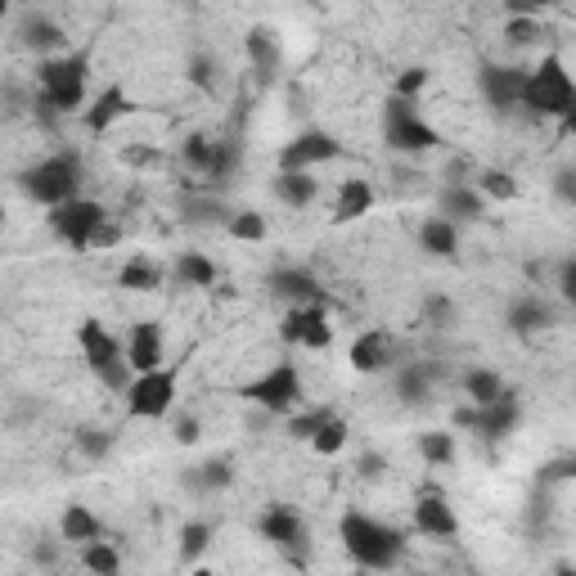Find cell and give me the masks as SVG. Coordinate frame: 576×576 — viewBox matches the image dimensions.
Wrapping results in <instances>:
<instances>
[{
  "label": "cell",
  "instance_id": "obj_1",
  "mask_svg": "<svg viewBox=\"0 0 576 576\" xmlns=\"http://www.w3.org/2000/svg\"><path fill=\"white\" fill-rule=\"evenodd\" d=\"M91 87V50H64L55 59L36 64V87H32V113L41 122H59L87 108Z\"/></svg>",
  "mask_w": 576,
  "mask_h": 576
},
{
  "label": "cell",
  "instance_id": "obj_2",
  "mask_svg": "<svg viewBox=\"0 0 576 576\" xmlns=\"http://www.w3.org/2000/svg\"><path fill=\"white\" fill-rule=\"evenodd\" d=\"M518 108H527V117H537V122H550V117L563 122V131L576 122V81L558 55H545L537 68H527Z\"/></svg>",
  "mask_w": 576,
  "mask_h": 576
},
{
  "label": "cell",
  "instance_id": "obj_3",
  "mask_svg": "<svg viewBox=\"0 0 576 576\" xmlns=\"http://www.w3.org/2000/svg\"><path fill=\"white\" fill-rule=\"evenodd\" d=\"M81 181H87V162H81L77 149H59L50 158L32 162V168L19 172V189L27 203H36V208H64V203L81 198Z\"/></svg>",
  "mask_w": 576,
  "mask_h": 576
},
{
  "label": "cell",
  "instance_id": "obj_4",
  "mask_svg": "<svg viewBox=\"0 0 576 576\" xmlns=\"http://www.w3.org/2000/svg\"><path fill=\"white\" fill-rule=\"evenodd\" d=\"M338 541H343L347 558L356 567H369V572H388L405 554V537H401V531L388 527V522H379L375 514H360V509H352V514L338 518Z\"/></svg>",
  "mask_w": 576,
  "mask_h": 576
},
{
  "label": "cell",
  "instance_id": "obj_5",
  "mask_svg": "<svg viewBox=\"0 0 576 576\" xmlns=\"http://www.w3.org/2000/svg\"><path fill=\"white\" fill-rule=\"evenodd\" d=\"M77 347H81V360L91 365V375L108 388V392H127L131 388V365L127 356H122V338L113 334V329L104 320H81L77 324Z\"/></svg>",
  "mask_w": 576,
  "mask_h": 576
},
{
  "label": "cell",
  "instance_id": "obj_6",
  "mask_svg": "<svg viewBox=\"0 0 576 576\" xmlns=\"http://www.w3.org/2000/svg\"><path fill=\"white\" fill-rule=\"evenodd\" d=\"M239 396H243V401H253V405L262 410V415H270V419H288L293 410H302V396H307V383H302L298 360H279V365H270L266 375H257L253 383H243Z\"/></svg>",
  "mask_w": 576,
  "mask_h": 576
},
{
  "label": "cell",
  "instance_id": "obj_7",
  "mask_svg": "<svg viewBox=\"0 0 576 576\" xmlns=\"http://www.w3.org/2000/svg\"><path fill=\"white\" fill-rule=\"evenodd\" d=\"M176 392H181V375L172 365H162V369H149V375H136L131 388L122 396H127V415L131 419L158 424V419H168L176 410Z\"/></svg>",
  "mask_w": 576,
  "mask_h": 576
},
{
  "label": "cell",
  "instance_id": "obj_8",
  "mask_svg": "<svg viewBox=\"0 0 576 576\" xmlns=\"http://www.w3.org/2000/svg\"><path fill=\"white\" fill-rule=\"evenodd\" d=\"M450 424L482 437V441H505L518 433L522 424V401L518 392L509 388L500 401H491V405H456V415H450Z\"/></svg>",
  "mask_w": 576,
  "mask_h": 576
},
{
  "label": "cell",
  "instance_id": "obj_9",
  "mask_svg": "<svg viewBox=\"0 0 576 576\" xmlns=\"http://www.w3.org/2000/svg\"><path fill=\"white\" fill-rule=\"evenodd\" d=\"M383 140L392 153H433L441 145V131L419 117L410 100H388L383 108Z\"/></svg>",
  "mask_w": 576,
  "mask_h": 576
},
{
  "label": "cell",
  "instance_id": "obj_10",
  "mask_svg": "<svg viewBox=\"0 0 576 576\" xmlns=\"http://www.w3.org/2000/svg\"><path fill=\"white\" fill-rule=\"evenodd\" d=\"M257 537H262L270 550H279L284 558H293L298 567L307 563L311 527H307L302 509H293V505H266V509L257 514Z\"/></svg>",
  "mask_w": 576,
  "mask_h": 576
},
{
  "label": "cell",
  "instance_id": "obj_11",
  "mask_svg": "<svg viewBox=\"0 0 576 576\" xmlns=\"http://www.w3.org/2000/svg\"><path fill=\"white\" fill-rule=\"evenodd\" d=\"M50 234L64 243V249H72V253H91V234L108 221V208L100 198H72V203H64V208H55L50 217Z\"/></svg>",
  "mask_w": 576,
  "mask_h": 576
},
{
  "label": "cell",
  "instance_id": "obj_12",
  "mask_svg": "<svg viewBox=\"0 0 576 576\" xmlns=\"http://www.w3.org/2000/svg\"><path fill=\"white\" fill-rule=\"evenodd\" d=\"M343 153L347 149H343V140L334 131L307 127V131H298L293 140L279 149V172H315V168H324V162H338Z\"/></svg>",
  "mask_w": 576,
  "mask_h": 576
},
{
  "label": "cell",
  "instance_id": "obj_13",
  "mask_svg": "<svg viewBox=\"0 0 576 576\" xmlns=\"http://www.w3.org/2000/svg\"><path fill=\"white\" fill-rule=\"evenodd\" d=\"M266 288L284 302V307H329L324 284L307 270V266H279L266 275Z\"/></svg>",
  "mask_w": 576,
  "mask_h": 576
},
{
  "label": "cell",
  "instance_id": "obj_14",
  "mask_svg": "<svg viewBox=\"0 0 576 576\" xmlns=\"http://www.w3.org/2000/svg\"><path fill=\"white\" fill-rule=\"evenodd\" d=\"M14 32H19V46H23L27 55H36V59H55V55H64V46H68V32H64L46 10H23Z\"/></svg>",
  "mask_w": 576,
  "mask_h": 576
},
{
  "label": "cell",
  "instance_id": "obj_15",
  "mask_svg": "<svg viewBox=\"0 0 576 576\" xmlns=\"http://www.w3.org/2000/svg\"><path fill=\"white\" fill-rule=\"evenodd\" d=\"M522 81H527V68H518V64H482V72H477L482 100L500 113L522 104Z\"/></svg>",
  "mask_w": 576,
  "mask_h": 576
},
{
  "label": "cell",
  "instance_id": "obj_16",
  "mask_svg": "<svg viewBox=\"0 0 576 576\" xmlns=\"http://www.w3.org/2000/svg\"><path fill=\"white\" fill-rule=\"evenodd\" d=\"M122 356H127L131 375H149V369H162L168 360V347H162V324L153 320H136L127 343H122Z\"/></svg>",
  "mask_w": 576,
  "mask_h": 576
},
{
  "label": "cell",
  "instance_id": "obj_17",
  "mask_svg": "<svg viewBox=\"0 0 576 576\" xmlns=\"http://www.w3.org/2000/svg\"><path fill=\"white\" fill-rule=\"evenodd\" d=\"M505 324H509V334L518 338H531V334H541V329H554L558 324V307L541 293H518L509 307H505Z\"/></svg>",
  "mask_w": 576,
  "mask_h": 576
},
{
  "label": "cell",
  "instance_id": "obj_18",
  "mask_svg": "<svg viewBox=\"0 0 576 576\" xmlns=\"http://www.w3.org/2000/svg\"><path fill=\"white\" fill-rule=\"evenodd\" d=\"M415 531L428 541H456L460 537V518L446 505L441 491H424V496L415 500Z\"/></svg>",
  "mask_w": 576,
  "mask_h": 576
},
{
  "label": "cell",
  "instance_id": "obj_19",
  "mask_svg": "<svg viewBox=\"0 0 576 576\" xmlns=\"http://www.w3.org/2000/svg\"><path fill=\"white\" fill-rule=\"evenodd\" d=\"M347 360H352L356 375H383V369L396 365V343H392L388 329H365V334L352 343Z\"/></svg>",
  "mask_w": 576,
  "mask_h": 576
},
{
  "label": "cell",
  "instance_id": "obj_20",
  "mask_svg": "<svg viewBox=\"0 0 576 576\" xmlns=\"http://www.w3.org/2000/svg\"><path fill=\"white\" fill-rule=\"evenodd\" d=\"M176 212L185 226H203V230H226V221L234 217L230 203L221 194H208V189H185L176 198Z\"/></svg>",
  "mask_w": 576,
  "mask_h": 576
},
{
  "label": "cell",
  "instance_id": "obj_21",
  "mask_svg": "<svg viewBox=\"0 0 576 576\" xmlns=\"http://www.w3.org/2000/svg\"><path fill=\"white\" fill-rule=\"evenodd\" d=\"M127 113H136V104H131V95L113 81V87H104L87 108H81V122H87L91 136H108V127H117V122L127 117Z\"/></svg>",
  "mask_w": 576,
  "mask_h": 576
},
{
  "label": "cell",
  "instance_id": "obj_22",
  "mask_svg": "<svg viewBox=\"0 0 576 576\" xmlns=\"http://www.w3.org/2000/svg\"><path fill=\"white\" fill-rule=\"evenodd\" d=\"M437 217L450 226H473L486 217V198L473 185H441L437 189Z\"/></svg>",
  "mask_w": 576,
  "mask_h": 576
},
{
  "label": "cell",
  "instance_id": "obj_23",
  "mask_svg": "<svg viewBox=\"0 0 576 576\" xmlns=\"http://www.w3.org/2000/svg\"><path fill=\"white\" fill-rule=\"evenodd\" d=\"M441 379V369L437 365H424V360H401L396 365V379H392V388H396V396L405 401V405H424L428 396H433V383Z\"/></svg>",
  "mask_w": 576,
  "mask_h": 576
},
{
  "label": "cell",
  "instance_id": "obj_24",
  "mask_svg": "<svg viewBox=\"0 0 576 576\" xmlns=\"http://www.w3.org/2000/svg\"><path fill=\"white\" fill-rule=\"evenodd\" d=\"M270 194L284 203V208L307 212L311 203L320 198V181H315L311 172H275V176H270Z\"/></svg>",
  "mask_w": 576,
  "mask_h": 576
},
{
  "label": "cell",
  "instance_id": "obj_25",
  "mask_svg": "<svg viewBox=\"0 0 576 576\" xmlns=\"http://www.w3.org/2000/svg\"><path fill=\"white\" fill-rule=\"evenodd\" d=\"M59 541H68V545H91V541H104V522H100V514L95 509H87V505H68L64 514H59Z\"/></svg>",
  "mask_w": 576,
  "mask_h": 576
},
{
  "label": "cell",
  "instance_id": "obj_26",
  "mask_svg": "<svg viewBox=\"0 0 576 576\" xmlns=\"http://www.w3.org/2000/svg\"><path fill=\"white\" fill-rule=\"evenodd\" d=\"M375 185L369 181H360V176H352V181H343L338 185V198H334V221L338 226H352V221H360L369 208H375Z\"/></svg>",
  "mask_w": 576,
  "mask_h": 576
},
{
  "label": "cell",
  "instance_id": "obj_27",
  "mask_svg": "<svg viewBox=\"0 0 576 576\" xmlns=\"http://www.w3.org/2000/svg\"><path fill=\"white\" fill-rule=\"evenodd\" d=\"M419 249L428 257H437V262H456L460 257V226H450L441 217H428L419 226Z\"/></svg>",
  "mask_w": 576,
  "mask_h": 576
},
{
  "label": "cell",
  "instance_id": "obj_28",
  "mask_svg": "<svg viewBox=\"0 0 576 576\" xmlns=\"http://www.w3.org/2000/svg\"><path fill=\"white\" fill-rule=\"evenodd\" d=\"M243 50H249V64H253L257 81H262V87H270L275 72H279V41H275V32L253 27L249 41H243Z\"/></svg>",
  "mask_w": 576,
  "mask_h": 576
},
{
  "label": "cell",
  "instance_id": "obj_29",
  "mask_svg": "<svg viewBox=\"0 0 576 576\" xmlns=\"http://www.w3.org/2000/svg\"><path fill=\"white\" fill-rule=\"evenodd\" d=\"M509 392V383H505V375L500 369H486V365H469L464 369V405H491V401H500Z\"/></svg>",
  "mask_w": 576,
  "mask_h": 576
},
{
  "label": "cell",
  "instance_id": "obj_30",
  "mask_svg": "<svg viewBox=\"0 0 576 576\" xmlns=\"http://www.w3.org/2000/svg\"><path fill=\"white\" fill-rule=\"evenodd\" d=\"M185 486L198 491V496H217V491H230L234 486V464L221 456V460H203L185 473Z\"/></svg>",
  "mask_w": 576,
  "mask_h": 576
},
{
  "label": "cell",
  "instance_id": "obj_31",
  "mask_svg": "<svg viewBox=\"0 0 576 576\" xmlns=\"http://www.w3.org/2000/svg\"><path fill=\"white\" fill-rule=\"evenodd\" d=\"M117 288H127V293H153V288H162V266L145 253H136L127 266L117 270Z\"/></svg>",
  "mask_w": 576,
  "mask_h": 576
},
{
  "label": "cell",
  "instance_id": "obj_32",
  "mask_svg": "<svg viewBox=\"0 0 576 576\" xmlns=\"http://www.w3.org/2000/svg\"><path fill=\"white\" fill-rule=\"evenodd\" d=\"M172 275L185 288H212L217 284V262L208 253H181L176 266H172Z\"/></svg>",
  "mask_w": 576,
  "mask_h": 576
},
{
  "label": "cell",
  "instance_id": "obj_33",
  "mask_svg": "<svg viewBox=\"0 0 576 576\" xmlns=\"http://www.w3.org/2000/svg\"><path fill=\"white\" fill-rule=\"evenodd\" d=\"M185 81H189L194 91H203V95H217V87H221V59L208 55V50H194L189 64H185Z\"/></svg>",
  "mask_w": 576,
  "mask_h": 576
},
{
  "label": "cell",
  "instance_id": "obj_34",
  "mask_svg": "<svg viewBox=\"0 0 576 576\" xmlns=\"http://www.w3.org/2000/svg\"><path fill=\"white\" fill-rule=\"evenodd\" d=\"M72 446H77V456L81 460H108L113 456V446H117V437L108 433V428H100V424H81L77 433H72Z\"/></svg>",
  "mask_w": 576,
  "mask_h": 576
},
{
  "label": "cell",
  "instance_id": "obj_35",
  "mask_svg": "<svg viewBox=\"0 0 576 576\" xmlns=\"http://www.w3.org/2000/svg\"><path fill=\"white\" fill-rule=\"evenodd\" d=\"M473 189L486 198V203H514L518 198V176L514 172H500V168H482L473 176Z\"/></svg>",
  "mask_w": 576,
  "mask_h": 576
},
{
  "label": "cell",
  "instance_id": "obj_36",
  "mask_svg": "<svg viewBox=\"0 0 576 576\" xmlns=\"http://www.w3.org/2000/svg\"><path fill=\"white\" fill-rule=\"evenodd\" d=\"M334 343V324H329V307H307L302 311V343L307 352H329Z\"/></svg>",
  "mask_w": 576,
  "mask_h": 576
},
{
  "label": "cell",
  "instance_id": "obj_37",
  "mask_svg": "<svg viewBox=\"0 0 576 576\" xmlns=\"http://www.w3.org/2000/svg\"><path fill=\"white\" fill-rule=\"evenodd\" d=\"M81 567H87L91 576H122V554L113 541H91V545H81Z\"/></svg>",
  "mask_w": 576,
  "mask_h": 576
},
{
  "label": "cell",
  "instance_id": "obj_38",
  "mask_svg": "<svg viewBox=\"0 0 576 576\" xmlns=\"http://www.w3.org/2000/svg\"><path fill=\"white\" fill-rule=\"evenodd\" d=\"M217 541V527L203 522V518H189L181 527V563H198L203 554H208V545Z\"/></svg>",
  "mask_w": 576,
  "mask_h": 576
},
{
  "label": "cell",
  "instance_id": "obj_39",
  "mask_svg": "<svg viewBox=\"0 0 576 576\" xmlns=\"http://www.w3.org/2000/svg\"><path fill=\"white\" fill-rule=\"evenodd\" d=\"M456 456H460L456 433H424V437H419V460H424V464L446 469V464H456Z\"/></svg>",
  "mask_w": 576,
  "mask_h": 576
},
{
  "label": "cell",
  "instance_id": "obj_40",
  "mask_svg": "<svg viewBox=\"0 0 576 576\" xmlns=\"http://www.w3.org/2000/svg\"><path fill=\"white\" fill-rule=\"evenodd\" d=\"M226 234H230L234 243H262V239L270 234V226H266V217L253 212V208H234V217L226 221Z\"/></svg>",
  "mask_w": 576,
  "mask_h": 576
},
{
  "label": "cell",
  "instance_id": "obj_41",
  "mask_svg": "<svg viewBox=\"0 0 576 576\" xmlns=\"http://www.w3.org/2000/svg\"><path fill=\"white\" fill-rule=\"evenodd\" d=\"M347 437H352L347 419H343V415H334V419H324V424H320V433L311 437V450H315V456H324V460H334V456H343Z\"/></svg>",
  "mask_w": 576,
  "mask_h": 576
},
{
  "label": "cell",
  "instance_id": "obj_42",
  "mask_svg": "<svg viewBox=\"0 0 576 576\" xmlns=\"http://www.w3.org/2000/svg\"><path fill=\"white\" fill-rule=\"evenodd\" d=\"M208 162H212V136L208 131H189L181 140V168H189L194 176L208 172Z\"/></svg>",
  "mask_w": 576,
  "mask_h": 576
},
{
  "label": "cell",
  "instance_id": "obj_43",
  "mask_svg": "<svg viewBox=\"0 0 576 576\" xmlns=\"http://www.w3.org/2000/svg\"><path fill=\"white\" fill-rule=\"evenodd\" d=\"M545 32H541V19H531V14H509L505 19V41L514 50H527V46H537Z\"/></svg>",
  "mask_w": 576,
  "mask_h": 576
},
{
  "label": "cell",
  "instance_id": "obj_44",
  "mask_svg": "<svg viewBox=\"0 0 576 576\" xmlns=\"http://www.w3.org/2000/svg\"><path fill=\"white\" fill-rule=\"evenodd\" d=\"M324 419H334V410H329V405H315V410H293V415H288V437L311 441V437L320 433V424H324Z\"/></svg>",
  "mask_w": 576,
  "mask_h": 576
},
{
  "label": "cell",
  "instance_id": "obj_45",
  "mask_svg": "<svg viewBox=\"0 0 576 576\" xmlns=\"http://www.w3.org/2000/svg\"><path fill=\"white\" fill-rule=\"evenodd\" d=\"M424 87H428V68L410 64V68H401L396 81H392V100H410V104H415V100L424 95Z\"/></svg>",
  "mask_w": 576,
  "mask_h": 576
},
{
  "label": "cell",
  "instance_id": "obj_46",
  "mask_svg": "<svg viewBox=\"0 0 576 576\" xmlns=\"http://www.w3.org/2000/svg\"><path fill=\"white\" fill-rule=\"evenodd\" d=\"M554 293H558V302H576V257H563L558 262V270H554Z\"/></svg>",
  "mask_w": 576,
  "mask_h": 576
},
{
  "label": "cell",
  "instance_id": "obj_47",
  "mask_svg": "<svg viewBox=\"0 0 576 576\" xmlns=\"http://www.w3.org/2000/svg\"><path fill=\"white\" fill-rule=\"evenodd\" d=\"M572 477H576V456H554L541 469V486H558V482H572Z\"/></svg>",
  "mask_w": 576,
  "mask_h": 576
},
{
  "label": "cell",
  "instance_id": "obj_48",
  "mask_svg": "<svg viewBox=\"0 0 576 576\" xmlns=\"http://www.w3.org/2000/svg\"><path fill=\"white\" fill-rule=\"evenodd\" d=\"M424 315H428L437 329H450V324H456V307H450V298H441V293H433V298L424 302Z\"/></svg>",
  "mask_w": 576,
  "mask_h": 576
},
{
  "label": "cell",
  "instance_id": "obj_49",
  "mask_svg": "<svg viewBox=\"0 0 576 576\" xmlns=\"http://www.w3.org/2000/svg\"><path fill=\"white\" fill-rule=\"evenodd\" d=\"M554 194L563 208H576V168H558L554 172Z\"/></svg>",
  "mask_w": 576,
  "mask_h": 576
},
{
  "label": "cell",
  "instance_id": "obj_50",
  "mask_svg": "<svg viewBox=\"0 0 576 576\" xmlns=\"http://www.w3.org/2000/svg\"><path fill=\"white\" fill-rule=\"evenodd\" d=\"M172 437H176L181 446H198V437H203V424H198L194 415H176V419H172Z\"/></svg>",
  "mask_w": 576,
  "mask_h": 576
},
{
  "label": "cell",
  "instance_id": "obj_51",
  "mask_svg": "<svg viewBox=\"0 0 576 576\" xmlns=\"http://www.w3.org/2000/svg\"><path fill=\"white\" fill-rule=\"evenodd\" d=\"M117 239H122V226H117V221H104V226L91 234V253H108V249H117Z\"/></svg>",
  "mask_w": 576,
  "mask_h": 576
},
{
  "label": "cell",
  "instance_id": "obj_52",
  "mask_svg": "<svg viewBox=\"0 0 576 576\" xmlns=\"http://www.w3.org/2000/svg\"><path fill=\"white\" fill-rule=\"evenodd\" d=\"M356 469H360V477H365V482H379V477H383V469H388V460L379 456V450H365Z\"/></svg>",
  "mask_w": 576,
  "mask_h": 576
},
{
  "label": "cell",
  "instance_id": "obj_53",
  "mask_svg": "<svg viewBox=\"0 0 576 576\" xmlns=\"http://www.w3.org/2000/svg\"><path fill=\"white\" fill-rule=\"evenodd\" d=\"M122 158H127V168H158V162H162L158 149H127Z\"/></svg>",
  "mask_w": 576,
  "mask_h": 576
},
{
  "label": "cell",
  "instance_id": "obj_54",
  "mask_svg": "<svg viewBox=\"0 0 576 576\" xmlns=\"http://www.w3.org/2000/svg\"><path fill=\"white\" fill-rule=\"evenodd\" d=\"M550 576H576V567L563 558V563H554V572H550Z\"/></svg>",
  "mask_w": 576,
  "mask_h": 576
},
{
  "label": "cell",
  "instance_id": "obj_55",
  "mask_svg": "<svg viewBox=\"0 0 576 576\" xmlns=\"http://www.w3.org/2000/svg\"><path fill=\"white\" fill-rule=\"evenodd\" d=\"M10 19V0H0V23H5Z\"/></svg>",
  "mask_w": 576,
  "mask_h": 576
},
{
  "label": "cell",
  "instance_id": "obj_56",
  "mask_svg": "<svg viewBox=\"0 0 576 576\" xmlns=\"http://www.w3.org/2000/svg\"><path fill=\"white\" fill-rule=\"evenodd\" d=\"M189 576H217V572H212V567H194Z\"/></svg>",
  "mask_w": 576,
  "mask_h": 576
},
{
  "label": "cell",
  "instance_id": "obj_57",
  "mask_svg": "<svg viewBox=\"0 0 576 576\" xmlns=\"http://www.w3.org/2000/svg\"><path fill=\"white\" fill-rule=\"evenodd\" d=\"M32 576H59V572H32Z\"/></svg>",
  "mask_w": 576,
  "mask_h": 576
},
{
  "label": "cell",
  "instance_id": "obj_58",
  "mask_svg": "<svg viewBox=\"0 0 576 576\" xmlns=\"http://www.w3.org/2000/svg\"><path fill=\"white\" fill-rule=\"evenodd\" d=\"M0 221H5V203H0Z\"/></svg>",
  "mask_w": 576,
  "mask_h": 576
},
{
  "label": "cell",
  "instance_id": "obj_59",
  "mask_svg": "<svg viewBox=\"0 0 576 576\" xmlns=\"http://www.w3.org/2000/svg\"><path fill=\"white\" fill-rule=\"evenodd\" d=\"M410 576H433V572H410Z\"/></svg>",
  "mask_w": 576,
  "mask_h": 576
}]
</instances>
